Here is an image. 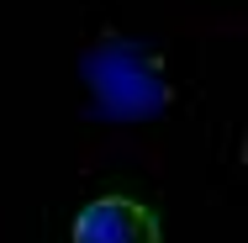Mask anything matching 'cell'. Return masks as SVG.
<instances>
[{
    "label": "cell",
    "mask_w": 248,
    "mask_h": 243,
    "mask_svg": "<svg viewBox=\"0 0 248 243\" xmlns=\"http://www.w3.org/2000/svg\"><path fill=\"white\" fill-rule=\"evenodd\" d=\"M69 243H164L153 206H143L138 195H95L79 206Z\"/></svg>",
    "instance_id": "1"
}]
</instances>
